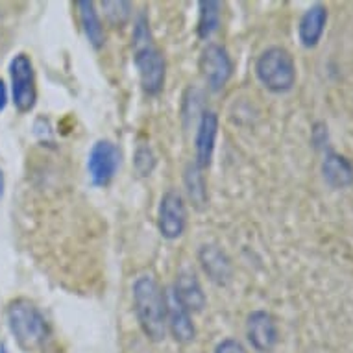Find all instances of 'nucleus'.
I'll return each instance as SVG.
<instances>
[{"label": "nucleus", "instance_id": "6", "mask_svg": "<svg viewBox=\"0 0 353 353\" xmlns=\"http://www.w3.org/2000/svg\"><path fill=\"white\" fill-rule=\"evenodd\" d=\"M10 74H12L13 104L21 113H26L34 108L37 100L32 59L26 54H17L10 63Z\"/></svg>", "mask_w": 353, "mask_h": 353}, {"label": "nucleus", "instance_id": "2", "mask_svg": "<svg viewBox=\"0 0 353 353\" xmlns=\"http://www.w3.org/2000/svg\"><path fill=\"white\" fill-rule=\"evenodd\" d=\"M132 41H134V61L139 70L143 91L150 97H156L161 93L165 85L167 63H165L161 50L154 45L145 15L137 19Z\"/></svg>", "mask_w": 353, "mask_h": 353}, {"label": "nucleus", "instance_id": "3", "mask_svg": "<svg viewBox=\"0 0 353 353\" xmlns=\"http://www.w3.org/2000/svg\"><path fill=\"white\" fill-rule=\"evenodd\" d=\"M255 76L270 93H289L296 83V63L283 47H270L255 61Z\"/></svg>", "mask_w": 353, "mask_h": 353}, {"label": "nucleus", "instance_id": "14", "mask_svg": "<svg viewBox=\"0 0 353 353\" xmlns=\"http://www.w3.org/2000/svg\"><path fill=\"white\" fill-rule=\"evenodd\" d=\"M198 259L202 265L203 272L216 285H226L232 276V265L228 255L214 244H203L198 252Z\"/></svg>", "mask_w": 353, "mask_h": 353}, {"label": "nucleus", "instance_id": "18", "mask_svg": "<svg viewBox=\"0 0 353 353\" xmlns=\"http://www.w3.org/2000/svg\"><path fill=\"white\" fill-rule=\"evenodd\" d=\"M220 2L216 0H203L200 2V15H198V37L209 39L220 26Z\"/></svg>", "mask_w": 353, "mask_h": 353}, {"label": "nucleus", "instance_id": "5", "mask_svg": "<svg viewBox=\"0 0 353 353\" xmlns=\"http://www.w3.org/2000/svg\"><path fill=\"white\" fill-rule=\"evenodd\" d=\"M121 150L113 141H97L89 152V157H87V172H89L93 185H110L119 172V168H121Z\"/></svg>", "mask_w": 353, "mask_h": 353}, {"label": "nucleus", "instance_id": "20", "mask_svg": "<svg viewBox=\"0 0 353 353\" xmlns=\"http://www.w3.org/2000/svg\"><path fill=\"white\" fill-rule=\"evenodd\" d=\"M102 8L105 10L108 19H110L115 26L126 23L128 17H130V10H132V6H130L128 2H104Z\"/></svg>", "mask_w": 353, "mask_h": 353}, {"label": "nucleus", "instance_id": "9", "mask_svg": "<svg viewBox=\"0 0 353 353\" xmlns=\"http://www.w3.org/2000/svg\"><path fill=\"white\" fill-rule=\"evenodd\" d=\"M248 342L259 353H270L278 344V325L267 311H254L246 320Z\"/></svg>", "mask_w": 353, "mask_h": 353}, {"label": "nucleus", "instance_id": "22", "mask_svg": "<svg viewBox=\"0 0 353 353\" xmlns=\"http://www.w3.org/2000/svg\"><path fill=\"white\" fill-rule=\"evenodd\" d=\"M6 102H8V91H6V85H4V81L0 80V111L6 108Z\"/></svg>", "mask_w": 353, "mask_h": 353}, {"label": "nucleus", "instance_id": "23", "mask_svg": "<svg viewBox=\"0 0 353 353\" xmlns=\"http://www.w3.org/2000/svg\"><path fill=\"white\" fill-rule=\"evenodd\" d=\"M2 192H4V174L0 170V198H2Z\"/></svg>", "mask_w": 353, "mask_h": 353}, {"label": "nucleus", "instance_id": "7", "mask_svg": "<svg viewBox=\"0 0 353 353\" xmlns=\"http://www.w3.org/2000/svg\"><path fill=\"white\" fill-rule=\"evenodd\" d=\"M187 226V209L183 196L178 191H167L163 194L157 209V228L163 239L174 241L183 235Z\"/></svg>", "mask_w": 353, "mask_h": 353}, {"label": "nucleus", "instance_id": "10", "mask_svg": "<svg viewBox=\"0 0 353 353\" xmlns=\"http://www.w3.org/2000/svg\"><path fill=\"white\" fill-rule=\"evenodd\" d=\"M216 135H219V117L214 111H203L198 122L196 141H194V150H196V165L200 168H208L211 165L216 145Z\"/></svg>", "mask_w": 353, "mask_h": 353}, {"label": "nucleus", "instance_id": "16", "mask_svg": "<svg viewBox=\"0 0 353 353\" xmlns=\"http://www.w3.org/2000/svg\"><path fill=\"white\" fill-rule=\"evenodd\" d=\"M324 180L331 187H347L353 183V165L344 156L330 152L322 163Z\"/></svg>", "mask_w": 353, "mask_h": 353}, {"label": "nucleus", "instance_id": "12", "mask_svg": "<svg viewBox=\"0 0 353 353\" xmlns=\"http://www.w3.org/2000/svg\"><path fill=\"white\" fill-rule=\"evenodd\" d=\"M167 327L170 330L176 342L180 344H189L194 341L196 327L192 324L191 313L176 301L172 292H167Z\"/></svg>", "mask_w": 353, "mask_h": 353}, {"label": "nucleus", "instance_id": "19", "mask_svg": "<svg viewBox=\"0 0 353 353\" xmlns=\"http://www.w3.org/2000/svg\"><path fill=\"white\" fill-rule=\"evenodd\" d=\"M134 167L139 176H150V172L156 167V156L148 145H141L135 150L134 156Z\"/></svg>", "mask_w": 353, "mask_h": 353}, {"label": "nucleus", "instance_id": "11", "mask_svg": "<svg viewBox=\"0 0 353 353\" xmlns=\"http://www.w3.org/2000/svg\"><path fill=\"white\" fill-rule=\"evenodd\" d=\"M172 296L191 314L200 313L205 307V294H203L202 285L198 281L196 274L191 272V270H181L176 276Z\"/></svg>", "mask_w": 353, "mask_h": 353}, {"label": "nucleus", "instance_id": "8", "mask_svg": "<svg viewBox=\"0 0 353 353\" xmlns=\"http://www.w3.org/2000/svg\"><path fill=\"white\" fill-rule=\"evenodd\" d=\"M200 70L211 91L224 89L233 74V61L224 47L209 43L200 56Z\"/></svg>", "mask_w": 353, "mask_h": 353}, {"label": "nucleus", "instance_id": "13", "mask_svg": "<svg viewBox=\"0 0 353 353\" xmlns=\"http://www.w3.org/2000/svg\"><path fill=\"white\" fill-rule=\"evenodd\" d=\"M325 24H327V8L322 4H314L307 10L300 19L298 26V37L305 48H314L324 35Z\"/></svg>", "mask_w": 353, "mask_h": 353}, {"label": "nucleus", "instance_id": "15", "mask_svg": "<svg viewBox=\"0 0 353 353\" xmlns=\"http://www.w3.org/2000/svg\"><path fill=\"white\" fill-rule=\"evenodd\" d=\"M76 8H78V13H80V23L83 26V32H85V37L91 43V47L100 48L104 45L105 34H104V24L100 21V15L97 12V6L94 2H89V0H80L76 2Z\"/></svg>", "mask_w": 353, "mask_h": 353}, {"label": "nucleus", "instance_id": "1", "mask_svg": "<svg viewBox=\"0 0 353 353\" xmlns=\"http://www.w3.org/2000/svg\"><path fill=\"white\" fill-rule=\"evenodd\" d=\"M134 309L139 325L150 341L167 335V292L150 276H141L134 283Z\"/></svg>", "mask_w": 353, "mask_h": 353}, {"label": "nucleus", "instance_id": "17", "mask_svg": "<svg viewBox=\"0 0 353 353\" xmlns=\"http://www.w3.org/2000/svg\"><path fill=\"white\" fill-rule=\"evenodd\" d=\"M183 180H185L187 194L191 198V202L194 203V208L202 209L208 203V189H205L202 168L198 167L196 163H189L185 168Z\"/></svg>", "mask_w": 353, "mask_h": 353}, {"label": "nucleus", "instance_id": "21", "mask_svg": "<svg viewBox=\"0 0 353 353\" xmlns=\"http://www.w3.org/2000/svg\"><path fill=\"white\" fill-rule=\"evenodd\" d=\"M214 353H248V352H246V347H244L239 341H235V339H226V341H222L219 346H216Z\"/></svg>", "mask_w": 353, "mask_h": 353}, {"label": "nucleus", "instance_id": "24", "mask_svg": "<svg viewBox=\"0 0 353 353\" xmlns=\"http://www.w3.org/2000/svg\"><path fill=\"white\" fill-rule=\"evenodd\" d=\"M0 353H8L6 347H0Z\"/></svg>", "mask_w": 353, "mask_h": 353}, {"label": "nucleus", "instance_id": "4", "mask_svg": "<svg viewBox=\"0 0 353 353\" xmlns=\"http://www.w3.org/2000/svg\"><path fill=\"white\" fill-rule=\"evenodd\" d=\"M8 324L19 346L24 350H34L41 346L48 335L47 320L30 300L19 298L8 307Z\"/></svg>", "mask_w": 353, "mask_h": 353}]
</instances>
